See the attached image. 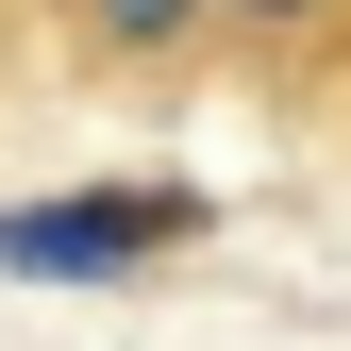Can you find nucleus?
<instances>
[{"mask_svg": "<svg viewBox=\"0 0 351 351\" xmlns=\"http://www.w3.org/2000/svg\"><path fill=\"white\" fill-rule=\"evenodd\" d=\"M201 201H17L0 217V268L17 285H101V268H134V251H167Z\"/></svg>", "mask_w": 351, "mask_h": 351, "instance_id": "1", "label": "nucleus"}, {"mask_svg": "<svg viewBox=\"0 0 351 351\" xmlns=\"http://www.w3.org/2000/svg\"><path fill=\"white\" fill-rule=\"evenodd\" d=\"M84 17H101V34H117V51H167V34H184V17H201V0H84Z\"/></svg>", "mask_w": 351, "mask_h": 351, "instance_id": "2", "label": "nucleus"}, {"mask_svg": "<svg viewBox=\"0 0 351 351\" xmlns=\"http://www.w3.org/2000/svg\"><path fill=\"white\" fill-rule=\"evenodd\" d=\"M251 17H318V0H251Z\"/></svg>", "mask_w": 351, "mask_h": 351, "instance_id": "3", "label": "nucleus"}]
</instances>
